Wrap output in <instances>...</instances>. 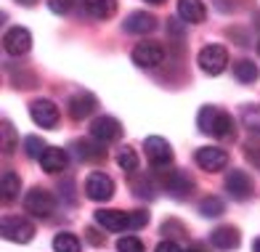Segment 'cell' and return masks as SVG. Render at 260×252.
<instances>
[{
    "label": "cell",
    "instance_id": "74e56055",
    "mask_svg": "<svg viewBox=\"0 0 260 252\" xmlns=\"http://www.w3.org/2000/svg\"><path fill=\"white\" fill-rule=\"evenodd\" d=\"M146 3H154V6H159V3H165V0H146Z\"/></svg>",
    "mask_w": 260,
    "mask_h": 252
},
{
    "label": "cell",
    "instance_id": "d6a6232c",
    "mask_svg": "<svg viewBox=\"0 0 260 252\" xmlns=\"http://www.w3.org/2000/svg\"><path fill=\"white\" fill-rule=\"evenodd\" d=\"M154 252H183V249H181L178 244H175L173 239H162V242L157 244V249H154Z\"/></svg>",
    "mask_w": 260,
    "mask_h": 252
},
{
    "label": "cell",
    "instance_id": "d4e9b609",
    "mask_svg": "<svg viewBox=\"0 0 260 252\" xmlns=\"http://www.w3.org/2000/svg\"><path fill=\"white\" fill-rule=\"evenodd\" d=\"M223 210H226V205L218 197H205L199 202V215H205V218H218V215H223Z\"/></svg>",
    "mask_w": 260,
    "mask_h": 252
},
{
    "label": "cell",
    "instance_id": "4fadbf2b",
    "mask_svg": "<svg viewBox=\"0 0 260 252\" xmlns=\"http://www.w3.org/2000/svg\"><path fill=\"white\" fill-rule=\"evenodd\" d=\"M69 117L72 119H88L93 112L99 109V101H96V96L93 93H88V90H80V93H75L72 99H69Z\"/></svg>",
    "mask_w": 260,
    "mask_h": 252
},
{
    "label": "cell",
    "instance_id": "30bf717a",
    "mask_svg": "<svg viewBox=\"0 0 260 252\" xmlns=\"http://www.w3.org/2000/svg\"><path fill=\"white\" fill-rule=\"evenodd\" d=\"M29 114H32V122L40 125V128H56L58 125V106L53 101H48V99L32 101Z\"/></svg>",
    "mask_w": 260,
    "mask_h": 252
},
{
    "label": "cell",
    "instance_id": "e0dca14e",
    "mask_svg": "<svg viewBox=\"0 0 260 252\" xmlns=\"http://www.w3.org/2000/svg\"><path fill=\"white\" fill-rule=\"evenodd\" d=\"M106 143L96 141V138H82V141H75V151H77V157L82 162H101L106 160V151H104Z\"/></svg>",
    "mask_w": 260,
    "mask_h": 252
},
{
    "label": "cell",
    "instance_id": "603a6c76",
    "mask_svg": "<svg viewBox=\"0 0 260 252\" xmlns=\"http://www.w3.org/2000/svg\"><path fill=\"white\" fill-rule=\"evenodd\" d=\"M80 247H82L80 239L69 231H61V234L53 236V249L56 252H80Z\"/></svg>",
    "mask_w": 260,
    "mask_h": 252
},
{
    "label": "cell",
    "instance_id": "ffe728a7",
    "mask_svg": "<svg viewBox=\"0 0 260 252\" xmlns=\"http://www.w3.org/2000/svg\"><path fill=\"white\" fill-rule=\"evenodd\" d=\"M178 16H181L186 24L205 21V16H207L205 3H202V0H178Z\"/></svg>",
    "mask_w": 260,
    "mask_h": 252
},
{
    "label": "cell",
    "instance_id": "4dcf8cb0",
    "mask_svg": "<svg viewBox=\"0 0 260 252\" xmlns=\"http://www.w3.org/2000/svg\"><path fill=\"white\" fill-rule=\"evenodd\" d=\"M75 3H77V0H48V6H51L53 14H69Z\"/></svg>",
    "mask_w": 260,
    "mask_h": 252
},
{
    "label": "cell",
    "instance_id": "ac0fdd59",
    "mask_svg": "<svg viewBox=\"0 0 260 252\" xmlns=\"http://www.w3.org/2000/svg\"><path fill=\"white\" fill-rule=\"evenodd\" d=\"M154 29H157V19L146 14V11H133L125 19V32H130V35H149Z\"/></svg>",
    "mask_w": 260,
    "mask_h": 252
},
{
    "label": "cell",
    "instance_id": "836d02e7",
    "mask_svg": "<svg viewBox=\"0 0 260 252\" xmlns=\"http://www.w3.org/2000/svg\"><path fill=\"white\" fill-rule=\"evenodd\" d=\"M85 234H88V242H90L93 247H101V244H104V239H101V236H99L96 231H93V229H88Z\"/></svg>",
    "mask_w": 260,
    "mask_h": 252
},
{
    "label": "cell",
    "instance_id": "9a60e30c",
    "mask_svg": "<svg viewBox=\"0 0 260 252\" xmlns=\"http://www.w3.org/2000/svg\"><path fill=\"white\" fill-rule=\"evenodd\" d=\"M96 223L106 231H125L130 229V212L120 210H96Z\"/></svg>",
    "mask_w": 260,
    "mask_h": 252
},
{
    "label": "cell",
    "instance_id": "9c48e42d",
    "mask_svg": "<svg viewBox=\"0 0 260 252\" xmlns=\"http://www.w3.org/2000/svg\"><path fill=\"white\" fill-rule=\"evenodd\" d=\"M144 151H146V160L154 165V167H168L173 162V149L170 143L159 138V136H149L144 141Z\"/></svg>",
    "mask_w": 260,
    "mask_h": 252
},
{
    "label": "cell",
    "instance_id": "2e32d148",
    "mask_svg": "<svg viewBox=\"0 0 260 252\" xmlns=\"http://www.w3.org/2000/svg\"><path fill=\"white\" fill-rule=\"evenodd\" d=\"M239 231L234 229V226H218L215 231L210 234V244L215 247V249H220V252H231V249H236L239 247Z\"/></svg>",
    "mask_w": 260,
    "mask_h": 252
},
{
    "label": "cell",
    "instance_id": "8992f818",
    "mask_svg": "<svg viewBox=\"0 0 260 252\" xmlns=\"http://www.w3.org/2000/svg\"><path fill=\"white\" fill-rule=\"evenodd\" d=\"M122 125H120V119H114V117H96L90 122V136L101 141V143H114V141H120L122 138Z\"/></svg>",
    "mask_w": 260,
    "mask_h": 252
},
{
    "label": "cell",
    "instance_id": "44dd1931",
    "mask_svg": "<svg viewBox=\"0 0 260 252\" xmlns=\"http://www.w3.org/2000/svg\"><path fill=\"white\" fill-rule=\"evenodd\" d=\"M82 8L93 19H109L117 11V0H82Z\"/></svg>",
    "mask_w": 260,
    "mask_h": 252
},
{
    "label": "cell",
    "instance_id": "1f68e13d",
    "mask_svg": "<svg viewBox=\"0 0 260 252\" xmlns=\"http://www.w3.org/2000/svg\"><path fill=\"white\" fill-rule=\"evenodd\" d=\"M11 149H14V130H11V122L6 119L3 122V151L11 154Z\"/></svg>",
    "mask_w": 260,
    "mask_h": 252
},
{
    "label": "cell",
    "instance_id": "484cf974",
    "mask_svg": "<svg viewBox=\"0 0 260 252\" xmlns=\"http://www.w3.org/2000/svg\"><path fill=\"white\" fill-rule=\"evenodd\" d=\"M117 165H120L125 173H136L138 170V154L130 146H122L120 151H117Z\"/></svg>",
    "mask_w": 260,
    "mask_h": 252
},
{
    "label": "cell",
    "instance_id": "5bb4252c",
    "mask_svg": "<svg viewBox=\"0 0 260 252\" xmlns=\"http://www.w3.org/2000/svg\"><path fill=\"white\" fill-rule=\"evenodd\" d=\"M226 191H229L236 202L250 199V197H252V181H250V175L242 173V170H231V173L226 175Z\"/></svg>",
    "mask_w": 260,
    "mask_h": 252
},
{
    "label": "cell",
    "instance_id": "7402d4cb",
    "mask_svg": "<svg viewBox=\"0 0 260 252\" xmlns=\"http://www.w3.org/2000/svg\"><path fill=\"white\" fill-rule=\"evenodd\" d=\"M234 77L239 82H255L260 77V69L255 61H250V58H242V61L234 64Z\"/></svg>",
    "mask_w": 260,
    "mask_h": 252
},
{
    "label": "cell",
    "instance_id": "8fae6325",
    "mask_svg": "<svg viewBox=\"0 0 260 252\" xmlns=\"http://www.w3.org/2000/svg\"><path fill=\"white\" fill-rule=\"evenodd\" d=\"M3 48H6V53H11V56H24L29 48H32V35H29V29H24V27L8 29V32L3 35Z\"/></svg>",
    "mask_w": 260,
    "mask_h": 252
},
{
    "label": "cell",
    "instance_id": "3957f363",
    "mask_svg": "<svg viewBox=\"0 0 260 252\" xmlns=\"http://www.w3.org/2000/svg\"><path fill=\"white\" fill-rule=\"evenodd\" d=\"M133 64L141 67V69H154L162 64V58H165V48L154 40H144V43H138L133 48Z\"/></svg>",
    "mask_w": 260,
    "mask_h": 252
},
{
    "label": "cell",
    "instance_id": "7c38bea8",
    "mask_svg": "<svg viewBox=\"0 0 260 252\" xmlns=\"http://www.w3.org/2000/svg\"><path fill=\"white\" fill-rule=\"evenodd\" d=\"M162 186H165V191H168L173 199H186V197L194 191V181H191V178H188L183 170L168 173V175H165V181H162Z\"/></svg>",
    "mask_w": 260,
    "mask_h": 252
},
{
    "label": "cell",
    "instance_id": "6da1fadb",
    "mask_svg": "<svg viewBox=\"0 0 260 252\" xmlns=\"http://www.w3.org/2000/svg\"><path fill=\"white\" fill-rule=\"evenodd\" d=\"M197 125L202 133L218 138V141H234V136H236L234 117L223 109H215V106H202L197 114Z\"/></svg>",
    "mask_w": 260,
    "mask_h": 252
},
{
    "label": "cell",
    "instance_id": "d590c367",
    "mask_svg": "<svg viewBox=\"0 0 260 252\" xmlns=\"http://www.w3.org/2000/svg\"><path fill=\"white\" fill-rule=\"evenodd\" d=\"M16 3H21V6H27V8H32L35 3H38V0H16Z\"/></svg>",
    "mask_w": 260,
    "mask_h": 252
},
{
    "label": "cell",
    "instance_id": "e575fe53",
    "mask_svg": "<svg viewBox=\"0 0 260 252\" xmlns=\"http://www.w3.org/2000/svg\"><path fill=\"white\" fill-rule=\"evenodd\" d=\"M183 252H205V247H199V244H191L188 249H183Z\"/></svg>",
    "mask_w": 260,
    "mask_h": 252
},
{
    "label": "cell",
    "instance_id": "7a4b0ae2",
    "mask_svg": "<svg viewBox=\"0 0 260 252\" xmlns=\"http://www.w3.org/2000/svg\"><path fill=\"white\" fill-rule=\"evenodd\" d=\"M197 61H199V67H202V72H207V75L215 77V75H220V72L229 67V51L223 45H218V43H210V45H205L202 51H199Z\"/></svg>",
    "mask_w": 260,
    "mask_h": 252
},
{
    "label": "cell",
    "instance_id": "8d00e7d4",
    "mask_svg": "<svg viewBox=\"0 0 260 252\" xmlns=\"http://www.w3.org/2000/svg\"><path fill=\"white\" fill-rule=\"evenodd\" d=\"M252 252H260V236L255 239V244H252Z\"/></svg>",
    "mask_w": 260,
    "mask_h": 252
},
{
    "label": "cell",
    "instance_id": "277c9868",
    "mask_svg": "<svg viewBox=\"0 0 260 252\" xmlns=\"http://www.w3.org/2000/svg\"><path fill=\"white\" fill-rule=\"evenodd\" d=\"M53 207H56V199H53L51 191H45V188H32L24 197V210L29 215H35V218H48L53 212Z\"/></svg>",
    "mask_w": 260,
    "mask_h": 252
},
{
    "label": "cell",
    "instance_id": "83f0119b",
    "mask_svg": "<svg viewBox=\"0 0 260 252\" xmlns=\"http://www.w3.org/2000/svg\"><path fill=\"white\" fill-rule=\"evenodd\" d=\"M45 149H48V146L43 143V138H38V136H27V138H24V151H27V157L40 160Z\"/></svg>",
    "mask_w": 260,
    "mask_h": 252
},
{
    "label": "cell",
    "instance_id": "d6986e66",
    "mask_svg": "<svg viewBox=\"0 0 260 252\" xmlns=\"http://www.w3.org/2000/svg\"><path fill=\"white\" fill-rule=\"evenodd\" d=\"M69 157H67V151L64 149H56V146H48L43 151V157H40V167L45 173H61L64 167H67Z\"/></svg>",
    "mask_w": 260,
    "mask_h": 252
},
{
    "label": "cell",
    "instance_id": "5b68a950",
    "mask_svg": "<svg viewBox=\"0 0 260 252\" xmlns=\"http://www.w3.org/2000/svg\"><path fill=\"white\" fill-rule=\"evenodd\" d=\"M3 236L8 239V242L27 244L35 236V226L27 218H21V215H8V218L3 220Z\"/></svg>",
    "mask_w": 260,
    "mask_h": 252
},
{
    "label": "cell",
    "instance_id": "52a82bcc",
    "mask_svg": "<svg viewBox=\"0 0 260 252\" xmlns=\"http://www.w3.org/2000/svg\"><path fill=\"white\" fill-rule=\"evenodd\" d=\"M85 197L93 202H106L114 197V181L106 173H90L85 178Z\"/></svg>",
    "mask_w": 260,
    "mask_h": 252
},
{
    "label": "cell",
    "instance_id": "ba28073f",
    "mask_svg": "<svg viewBox=\"0 0 260 252\" xmlns=\"http://www.w3.org/2000/svg\"><path fill=\"white\" fill-rule=\"evenodd\" d=\"M194 162L202 167L205 173H218L229 165V151H223L220 146H202V149H197Z\"/></svg>",
    "mask_w": 260,
    "mask_h": 252
},
{
    "label": "cell",
    "instance_id": "f1b7e54d",
    "mask_svg": "<svg viewBox=\"0 0 260 252\" xmlns=\"http://www.w3.org/2000/svg\"><path fill=\"white\" fill-rule=\"evenodd\" d=\"M117 252H144V244L138 236H122L117 242Z\"/></svg>",
    "mask_w": 260,
    "mask_h": 252
},
{
    "label": "cell",
    "instance_id": "f35d334b",
    "mask_svg": "<svg viewBox=\"0 0 260 252\" xmlns=\"http://www.w3.org/2000/svg\"><path fill=\"white\" fill-rule=\"evenodd\" d=\"M257 53H260V43H257Z\"/></svg>",
    "mask_w": 260,
    "mask_h": 252
},
{
    "label": "cell",
    "instance_id": "f546056e",
    "mask_svg": "<svg viewBox=\"0 0 260 252\" xmlns=\"http://www.w3.org/2000/svg\"><path fill=\"white\" fill-rule=\"evenodd\" d=\"M146 223H149V212H144V210H136V212H130V231H136V229H144Z\"/></svg>",
    "mask_w": 260,
    "mask_h": 252
},
{
    "label": "cell",
    "instance_id": "4316f807",
    "mask_svg": "<svg viewBox=\"0 0 260 252\" xmlns=\"http://www.w3.org/2000/svg\"><path fill=\"white\" fill-rule=\"evenodd\" d=\"M242 119H244V125L250 133H257L260 136V106H244L242 109Z\"/></svg>",
    "mask_w": 260,
    "mask_h": 252
},
{
    "label": "cell",
    "instance_id": "cb8c5ba5",
    "mask_svg": "<svg viewBox=\"0 0 260 252\" xmlns=\"http://www.w3.org/2000/svg\"><path fill=\"white\" fill-rule=\"evenodd\" d=\"M21 191V181L16 173H3V202H14Z\"/></svg>",
    "mask_w": 260,
    "mask_h": 252
}]
</instances>
